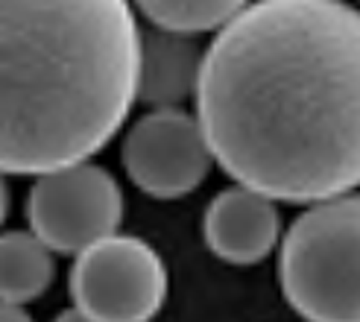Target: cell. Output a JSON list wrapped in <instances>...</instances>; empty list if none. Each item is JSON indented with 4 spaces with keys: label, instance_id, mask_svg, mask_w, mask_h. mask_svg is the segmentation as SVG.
I'll list each match as a JSON object with an SVG mask.
<instances>
[{
    "label": "cell",
    "instance_id": "cell-12",
    "mask_svg": "<svg viewBox=\"0 0 360 322\" xmlns=\"http://www.w3.org/2000/svg\"><path fill=\"white\" fill-rule=\"evenodd\" d=\"M53 322H97L94 316H88L85 311H79L77 305L74 308H68V311H62L56 319H53Z\"/></svg>",
    "mask_w": 360,
    "mask_h": 322
},
{
    "label": "cell",
    "instance_id": "cell-1",
    "mask_svg": "<svg viewBox=\"0 0 360 322\" xmlns=\"http://www.w3.org/2000/svg\"><path fill=\"white\" fill-rule=\"evenodd\" d=\"M196 120L214 161L276 202L360 185V9L252 0L205 50Z\"/></svg>",
    "mask_w": 360,
    "mask_h": 322
},
{
    "label": "cell",
    "instance_id": "cell-11",
    "mask_svg": "<svg viewBox=\"0 0 360 322\" xmlns=\"http://www.w3.org/2000/svg\"><path fill=\"white\" fill-rule=\"evenodd\" d=\"M0 322H32V316L24 311V305H6V302H0Z\"/></svg>",
    "mask_w": 360,
    "mask_h": 322
},
{
    "label": "cell",
    "instance_id": "cell-4",
    "mask_svg": "<svg viewBox=\"0 0 360 322\" xmlns=\"http://www.w3.org/2000/svg\"><path fill=\"white\" fill-rule=\"evenodd\" d=\"M27 217L30 231L56 255H79L117 235L123 191L105 167L77 161L35 176L27 196Z\"/></svg>",
    "mask_w": 360,
    "mask_h": 322
},
{
    "label": "cell",
    "instance_id": "cell-8",
    "mask_svg": "<svg viewBox=\"0 0 360 322\" xmlns=\"http://www.w3.org/2000/svg\"><path fill=\"white\" fill-rule=\"evenodd\" d=\"M202 59L205 50H200L193 35L158 27L141 35L138 97L155 109H179V103L196 94Z\"/></svg>",
    "mask_w": 360,
    "mask_h": 322
},
{
    "label": "cell",
    "instance_id": "cell-5",
    "mask_svg": "<svg viewBox=\"0 0 360 322\" xmlns=\"http://www.w3.org/2000/svg\"><path fill=\"white\" fill-rule=\"evenodd\" d=\"M70 296L97 322H150L167 299V266L147 240L112 235L77 255Z\"/></svg>",
    "mask_w": 360,
    "mask_h": 322
},
{
    "label": "cell",
    "instance_id": "cell-10",
    "mask_svg": "<svg viewBox=\"0 0 360 322\" xmlns=\"http://www.w3.org/2000/svg\"><path fill=\"white\" fill-rule=\"evenodd\" d=\"M132 4L158 30L196 35L226 27L252 0H132Z\"/></svg>",
    "mask_w": 360,
    "mask_h": 322
},
{
    "label": "cell",
    "instance_id": "cell-2",
    "mask_svg": "<svg viewBox=\"0 0 360 322\" xmlns=\"http://www.w3.org/2000/svg\"><path fill=\"white\" fill-rule=\"evenodd\" d=\"M129 0H0V173L97 155L138 100Z\"/></svg>",
    "mask_w": 360,
    "mask_h": 322
},
{
    "label": "cell",
    "instance_id": "cell-3",
    "mask_svg": "<svg viewBox=\"0 0 360 322\" xmlns=\"http://www.w3.org/2000/svg\"><path fill=\"white\" fill-rule=\"evenodd\" d=\"M284 299L308 322H360V193L311 202L281 240Z\"/></svg>",
    "mask_w": 360,
    "mask_h": 322
},
{
    "label": "cell",
    "instance_id": "cell-13",
    "mask_svg": "<svg viewBox=\"0 0 360 322\" xmlns=\"http://www.w3.org/2000/svg\"><path fill=\"white\" fill-rule=\"evenodd\" d=\"M6 173H0V226L6 220V211H9V188H6Z\"/></svg>",
    "mask_w": 360,
    "mask_h": 322
},
{
    "label": "cell",
    "instance_id": "cell-7",
    "mask_svg": "<svg viewBox=\"0 0 360 322\" xmlns=\"http://www.w3.org/2000/svg\"><path fill=\"white\" fill-rule=\"evenodd\" d=\"M202 235L214 255L226 264H258L276 249L281 217L276 200L252 188H226L211 200Z\"/></svg>",
    "mask_w": 360,
    "mask_h": 322
},
{
    "label": "cell",
    "instance_id": "cell-6",
    "mask_svg": "<svg viewBox=\"0 0 360 322\" xmlns=\"http://www.w3.org/2000/svg\"><path fill=\"white\" fill-rule=\"evenodd\" d=\"M120 158L135 188L155 200L188 196L214 165L200 120L182 109H153L138 117L126 132Z\"/></svg>",
    "mask_w": 360,
    "mask_h": 322
},
{
    "label": "cell",
    "instance_id": "cell-9",
    "mask_svg": "<svg viewBox=\"0 0 360 322\" xmlns=\"http://www.w3.org/2000/svg\"><path fill=\"white\" fill-rule=\"evenodd\" d=\"M56 278V252L32 231H0V302L27 305Z\"/></svg>",
    "mask_w": 360,
    "mask_h": 322
}]
</instances>
